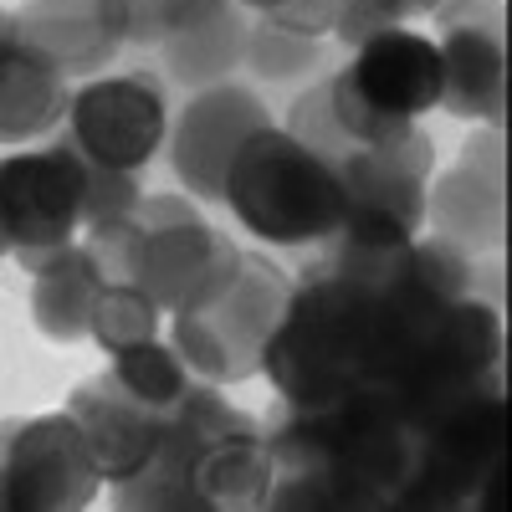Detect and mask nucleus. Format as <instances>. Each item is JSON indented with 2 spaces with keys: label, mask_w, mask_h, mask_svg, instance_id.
<instances>
[{
  "label": "nucleus",
  "mask_w": 512,
  "mask_h": 512,
  "mask_svg": "<svg viewBox=\"0 0 512 512\" xmlns=\"http://www.w3.org/2000/svg\"><path fill=\"white\" fill-rule=\"evenodd\" d=\"M272 441V497L287 512H379L400 507L415 466V431L384 395H349L323 410H292Z\"/></svg>",
  "instance_id": "1"
},
{
  "label": "nucleus",
  "mask_w": 512,
  "mask_h": 512,
  "mask_svg": "<svg viewBox=\"0 0 512 512\" xmlns=\"http://www.w3.org/2000/svg\"><path fill=\"white\" fill-rule=\"evenodd\" d=\"M374 318L379 297L338 272L292 287L287 313L262 354V379L287 410H323L359 395L374 354Z\"/></svg>",
  "instance_id": "2"
},
{
  "label": "nucleus",
  "mask_w": 512,
  "mask_h": 512,
  "mask_svg": "<svg viewBox=\"0 0 512 512\" xmlns=\"http://www.w3.org/2000/svg\"><path fill=\"white\" fill-rule=\"evenodd\" d=\"M292 277L267 251H246L226 241L210 277L169 313V344L180 349L195 379L210 384H246L262 379V354L287 313Z\"/></svg>",
  "instance_id": "3"
},
{
  "label": "nucleus",
  "mask_w": 512,
  "mask_h": 512,
  "mask_svg": "<svg viewBox=\"0 0 512 512\" xmlns=\"http://www.w3.org/2000/svg\"><path fill=\"white\" fill-rule=\"evenodd\" d=\"M221 205L236 226L262 246H318L344 226V190L338 169L297 144L282 123H267L236 149Z\"/></svg>",
  "instance_id": "4"
},
{
  "label": "nucleus",
  "mask_w": 512,
  "mask_h": 512,
  "mask_svg": "<svg viewBox=\"0 0 512 512\" xmlns=\"http://www.w3.org/2000/svg\"><path fill=\"white\" fill-rule=\"evenodd\" d=\"M200 487L205 512H251L272 497V441L221 384L190 379V390L159 415V451Z\"/></svg>",
  "instance_id": "5"
},
{
  "label": "nucleus",
  "mask_w": 512,
  "mask_h": 512,
  "mask_svg": "<svg viewBox=\"0 0 512 512\" xmlns=\"http://www.w3.org/2000/svg\"><path fill=\"white\" fill-rule=\"evenodd\" d=\"M226 241L231 236H221L205 221L200 200H190V195H149V190H144L139 210L128 221L82 236V246L93 251L103 282L144 287L164 308V318L210 277V267H216V256L226 251Z\"/></svg>",
  "instance_id": "6"
},
{
  "label": "nucleus",
  "mask_w": 512,
  "mask_h": 512,
  "mask_svg": "<svg viewBox=\"0 0 512 512\" xmlns=\"http://www.w3.org/2000/svg\"><path fill=\"white\" fill-rule=\"evenodd\" d=\"M328 98L338 128L364 149L400 139L425 113L441 108V52L436 36L415 26L379 31L359 47H349V62L328 77Z\"/></svg>",
  "instance_id": "7"
},
{
  "label": "nucleus",
  "mask_w": 512,
  "mask_h": 512,
  "mask_svg": "<svg viewBox=\"0 0 512 512\" xmlns=\"http://www.w3.org/2000/svg\"><path fill=\"white\" fill-rule=\"evenodd\" d=\"M502 379L477 384L472 395L446 405L436 420L415 431V466L400 487V507L415 512H451L477 507L487 487V507H497L502 487Z\"/></svg>",
  "instance_id": "8"
},
{
  "label": "nucleus",
  "mask_w": 512,
  "mask_h": 512,
  "mask_svg": "<svg viewBox=\"0 0 512 512\" xmlns=\"http://www.w3.org/2000/svg\"><path fill=\"white\" fill-rule=\"evenodd\" d=\"M344 190V246H405L425 231V185L436 175V144L415 123L400 139L364 144L333 164Z\"/></svg>",
  "instance_id": "9"
},
{
  "label": "nucleus",
  "mask_w": 512,
  "mask_h": 512,
  "mask_svg": "<svg viewBox=\"0 0 512 512\" xmlns=\"http://www.w3.org/2000/svg\"><path fill=\"white\" fill-rule=\"evenodd\" d=\"M487 379H502V308L482 292H466L446 303L420 359L384 400L400 410L410 431H420L425 420H436L446 405L472 395Z\"/></svg>",
  "instance_id": "10"
},
{
  "label": "nucleus",
  "mask_w": 512,
  "mask_h": 512,
  "mask_svg": "<svg viewBox=\"0 0 512 512\" xmlns=\"http://www.w3.org/2000/svg\"><path fill=\"white\" fill-rule=\"evenodd\" d=\"M82 190H88V159L67 139L41 149L21 144L0 159V226L21 272L82 236Z\"/></svg>",
  "instance_id": "11"
},
{
  "label": "nucleus",
  "mask_w": 512,
  "mask_h": 512,
  "mask_svg": "<svg viewBox=\"0 0 512 512\" xmlns=\"http://www.w3.org/2000/svg\"><path fill=\"white\" fill-rule=\"evenodd\" d=\"M98 492V461L67 410L0 420V512H77Z\"/></svg>",
  "instance_id": "12"
},
{
  "label": "nucleus",
  "mask_w": 512,
  "mask_h": 512,
  "mask_svg": "<svg viewBox=\"0 0 512 512\" xmlns=\"http://www.w3.org/2000/svg\"><path fill=\"white\" fill-rule=\"evenodd\" d=\"M67 144L98 169H139L164 154L169 103L149 72L88 77L67 98Z\"/></svg>",
  "instance_id": "13"
},
{
  "label": "nucleus",
  "mask_w": 512,
  "mask_h": 512,
  "mask_svg": "<svg viewBox=\"0 0 512 512\" xmlns=\"http://www.w3.org/2000/svg\"><path fill=\"white\" fill-rule=\"evenodd\" d=\"M425 231L466 256H497L507 241V139L477 123L461 159L436 169L425 185Z\"/></svg>",
  "instance_id": "14"
},
{
  "label": "nucleus",
  "mask_w": 512,
  "mask_h": 512,
  "mask_svg": "<svg viewBox=\"0 0 512 512\" xmlns=\"http://www.w3.org/2000/svg\"><path fill=\"white\" fill-rule=\"evenodd\" d=\"M277 123L272 108L256 98L241 82H210L185 98L180 113H169V134H164V159L175 169V180L185 185L190 200H221L226 169L236 149L256 134V128Z\"/></svg>",
  "instance_id": "15"
},
{
  "label": "nucleus",
  "mask_w": 512,
  "mask_h": 512,
  "mask_svg": "<svg viewBox=\"0 0 512 512\" xmlns=\"http://www.w3.org/2000/svg\"><path fill=\"white\" fill-rule=\"evenodd\" d=\"M16 31L57 72L98 77L128 47V11L123 0H26Z\"/></svg>",
  "instance_id": "16"
},
{
  "label": "nucleus",
  "mask_w": 512,
  "mask_h": 512,
  "mask_svg": "<svg viewBox=\"0 0 512 512\" xmlns=\"http://www.w3.org/2000/svg\"><path fill=\"white\" fill-rule=\"evenodd\" d=\"M62 410L77 420L82 441H88V451L98 461L103 487L134 477L139 466H149V456L159 451V415L164 410H149L144 400H134L108 369L82 379Z\"/></svg>",
  "instance_id": "17"
},
{
  "label": "nucleus",
  "mask_w": 512,
  "mask_h": 512,
  "mask_svg": "<svg viewBox=\"0 0 512 512\" xmlns=\"http://www.w3.org/2000/svg\"><path fill=\"white\" fill-rule=\"evenodd\" d=\"M246 31H251V16L236 0H195L154 52L164 62V77L195 93V88H210V82H231L241 72Z\"/></svg>",
  "instance_id": "18"
},
{
  "label": "nucleus",
  "mask_w": 512,
  "mask_h": 512,
  "mask_svg": "<svg viewBox=\"0 0 512 512\" xmlns=\"http://www.w3.org/2000/svg\"><path fill=\"white\" fill-rule=\"evenodd\" d=\"M441 52V108L466 123H492L507 118V31H436Z\"/></svg>",
  "instance_id": "19"
},
{
  "label": "nucleus",
  "mask_w": 512,
  "mask_h": 512,
  "mask_svg": "<svg viewBox=\"0 0 512 512\" xmlns=\"http://www.w3.org/2000/svg\"><path fill=\"white\" fill-rule=\"evenodd\" d=\"M67 98V72H57L31 41H21V31L0 41V144L21 149L47 139L67 118Z\"/></svg>",
  "instance_id": "20"
},
{
  "label": "nucleus",
  "mask_w": 512,
  "mask_h": 512,
  "mask_svg": "<svg viewBox=\"0 0 512 512\" xmlns=\"http://www.w3.org/2000/svg\"><path fill=\"white\" fill-rule=\"evenodd\" d=\"M31 277V328L52 344H77L88 338V318H93V303H98V287H103V272L93 262V251L82 246V236L72 246H57L47 251L36 267H26Z\"/></svg>",
  "instance_id": "21"
},
{
  "label": "nucleus",
  "mask_w": 512,
  "mask_h": 512,
  "mask_svg": "<svg viewBox=\"0 0 512 512\" xmlns=\"http://www.w3.org/2000/svg\"><path fill=\"white\" fill-rule=\"evenodd\" d=\"M323 36L313 31H297V26H282L272 16H256L251 31H246V57H241V72L262 77V82H277V88H292V82H313L323 72Z\"/></svg>",
  "instance_id": "22"
},
{
  "label": "nucleus",
  "mask_w": 512,
  "mask_h": 512,
  "mask_svg": "<svg viewBox=\"0 0 512 512\" xmlns=\"http://www.w3.org/2000/svg\"><path fill=\"white\" fill-rule=\"evenodd\" d=\"M108 374L123 384L134 400H144L149 410H169L185 390H190V364L180 359V349L169 338H144V344L123 349V354H108Z\"/></svg>",
  "instance_id": "23"
},
{
  "label": "nucleus",
  "mask_w": 512,
  "mask_h": 512,
  "mask_svg": "<svg viewBox=\"0 0 512 512\" xmlns=\"http://www.w3.org/2000/svg\"><path fill=\"white\" fill-rule=\"evenodd\" d=\"M159 333H164V308L144 287H134V282H103L98 287L88 338L103 354H123V349L144 344V338H159Z\"/></svg>",
  "instance_id": "24"
},
{
  "label": "nucleus",
  "mask_w": 512,
  "mask_h": 512,
  "mask_svg": "<svg viewBox=\"0 0 512 512\" xmlns=\"http://www.w3.org/2000/svg\"><path fill=\"white\" fill-rule=\"evenodd\" d=\"M113 502L128 512H205L200 487L164 456H149V466H139L134 477L113 482Z\"/></svg>",
  "instance_id": "25"
},
{
  "label": "nucleus",
  "mask_w": 512,
  "mask_h": 512,
  "mask_svg": "<svg viewBox=\"0 0 512 512\" xmlns=\"http://www.w3.org/2000/svg\"><path fill=\"white\" fill-rule=\"evenodd\" d=\"M282 128L297 139V144H308L318 159H328V164H338L344 154H354L359 144L338 128V118H333V98H328V77H313V88H303L297 93V103L287 108V118H282Z\"/></svg>",
  "instance_id": "26"
},
{
  "label": "nucleus",
  "mask_w": 512,
  "mask_h": 512,
  "mask_svg": "<svg viewBox=\"0 0 512 512\" xmlns=\"http://www.w3.org/2000/svg\"><path fill=\"white\" fill-rule=\"evenodd\" d=\"M139 200H144V185H139L134 169H98V164H88V190H82V236L128 221L139 210Z\"/></svg>",
  "instance_id": "27"
},
{
  "label": "nucleus",
  "mask_w": 512,
  "mask_h": 512,
  "mask_svg": "<svg viewBox=\"0 0 512 512\" xmlns=\"http://www.w3.org/2000/svg\"><path fill=\"white\" fill-rule=\"evenodd\" d=\"M415 6L410 0H338L333 26L328 36H338L344 47H359V41L379 36V31H395V26H415Z\"/></svg>",
  "instance_id": "28"
},
{
  "label": "nucleus",
  "mask_w": 512,
  "mask_h": 512,
  "mask_svg": "<svg viewBox=\"0 0 512 512\" xmlns=\"http://www.w3.org/2000/svg\"><path fill=\"white\" fill-rule=\"evenodd\" d=\"M195 0H123L128 11V47H159Z\"/></svg>",
  "instance_id": "29"
},
{
  "label": "nucleus",
  "mask_w": 512,
  "mask_h": 512,
  "mask_svg": "<svg viewBox=\"0 0 512 512\" xmlns=\"http://www.w3.org/2000/svg\"><path fill=\"white\" fill-rule=\"evenodd\" d=\"M431 21H436V31H461V26L507 31V6L502 0H436Z\"/></svg>",
  "instance_id": "30"
},
{
  "label": "nucleus",
  "mask_w": 512,
  "mask_h": 512,
  "mask_svg": "<svg viewBox=\"0 0 512 512\" xmlns=\"http://www.w3.org/2000/svg\"><path fill=\"white\" fill-rule=\"evenodd\" d=\"M333 11H338V0H277L272 21H282V26H297V31H313V36H328V26H333Z\"/></svg>",
  "instance_id": "31"
},
{
  "label": "nucleus",
  "mask_w": 512,
  "mask_h": 512,
  "mask_svg": "<svg viewBox=\"0 0 512 512\" xmlns=\"http://www.w3.org/2000/svg\"><path fill=\"white\" fill-rule=\"evenodd\" d=\"M236 6H241L246 16H272V11H277V0H236Z\"/></svg>",
  "instance_id": "32"
},
{
  "label": "nucleus",
  "mask_w": 512,
  "mask_h": 512,
  "mask_svg": "<svg viewBox=\"0 0 512 512\" xmlns=\"http://www.w3.org/2000/svg\"><path fill=\"white\" fill-rule=\"evenodd\" d=\"M16 36V11H0V41Z\"/></svg>",
  "instance_id": "33"
},
{
  "label": "nucleus",
  "mask_w": 512,
  "mask_h": 512,
  "mask_svg": "<svg viewBox=\"0 0 512 512\" xmlns=\"http://www.w3.org/2000/svg\"><path fill=\"white\" fill-rule=\"evenodd\" d=\"M11 256V236H6V226H0V262Z\"/></svg>",
  "instance_id": "34"
},
{
  "label": "nucleus",
  "mask_w": 512,
  "mask_h": 512,
  "mask_svg": "<svg viewBox=\"0 0 512 512\" xmlns=\"http://www.w3.org/2000/svg\"><path fill=\"white\" fill-rule=\"evenodd\" d=\"M410 6H415V16H431V6H436V0H410Z\"/></svg>",
  "instance_id": "35"
}]
</instances>
